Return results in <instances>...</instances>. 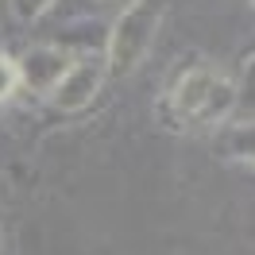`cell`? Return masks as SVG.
Returning a JSON list of instances; mask_svg holds the SVG:
<instances>
[{
	"label": "cell",
	"mask_w": 255,
	"mask_h": 255,
	"mask_svg": "<svg viewBox=\"0 0 255 255\" xmlns=\"http://www.w3.org/2000/svg\"><path fill=\"white\" fill-rule=\"evenodd\" d=\"M166 12H170V0H128L120 8L109 43H105V70L112 78H128L143 66V58L159 39Z\"/></svg>",
	"instance_id": "cell-2"
},
{
	"label": "cell",
	"mask_w": 255,
	"mask_h": 255,
	"mask_svg": "<svg viewBox=\"0 0 255 255\" xmlns=\"http://www.w3.org/2000/svg\"><path fill=\"white\" fill-rule=\"evenodd\" d=\"M248 4H252V8H255V0H248Z\"/></svg>",
	"instance_id": "cell-9"
},
{
	"label": "cell",
	"mask_w": 255,
	"mask_h": 255,
	"mask_svg": "<svg viewBox=\"0 0 255 255\" xmlns=\"http://www.w3.org/2000/svg\"><path fill=\"white\" fill-rule=\"evenodd\" d=\"M105 58H74L70 70L62 74V81L50 89V105L62 112H78L89 101H97L101 85H105Z\"/></svg>",
	"instance_id": "cell-3"
},
{
	"label": "cell",
	"mask_w": 255,
	"mask_h": 255,
	"mask_svg": "<svg viewBox=\"0 0 255 255\" xmlns=\"http://www.w3.org/2000/svg\"><path fill=\"white\" fill-rule=\"evenodd\" d=\"M16 93H19V66H16V58L0 54V105L12 101Z\"/></svg>",
	"instance_id": "cell-8"
},
{
	"label": "cell",
	"mask_w": 255,
	"mask_h": 255,
	"mask_svg": "<svg viewBox=\"0 0 255 255\" xmlns=\"http://www.w3.org/2000/svg\"><path fill=\"white\" fill-rule=\"evenodd\" d=\"M236 116L240 120H255V54L244 62L236 78Z\"/></svg>",
	"instance_id": "cell-6"
},
{
	"label": "cell",
	"mask_w": 255,
	"mask_h": 255,
	"mask_svg": "<svg viewBox=\"0 0 255 255\" xmlns=\"http://www.w3.org/2000/svg\"><path fill=\"white\" fill-rule=\"evenodd\" d=\"M232 116H236V81L213 62L186 66L159 97V120L170 131H217Z\"/></svg>",
	"instance_id": "cell-1"
},
{
	"label": "cell",
	"mask_w": 255,
	"mask_h": 255,
	"mask_svg": "<svg viewBox=\"0 0 255 255\" xmlns=\"http://www.w3.org/2000/svg\"><path fill=\"white\" fill-rule=\"evenodd\" d=\"M221 151L232 162H244V166H255V120H240L236 128L224 131Z\"/></svg>",
	"instance_id": "cell-5"
},
{
	"label": "cell",
	"mask_w": 255,
	"mask_h": 255,
	"mask_svg": "<svg viewBox=\"0 0 255 255\" xmlns=\"http://www.w3.org/2000/svg\"><path fill=\"white\" fill-rule=\"evenodd\" d=\"M54 8V0H8V12L16 23H35Z\"/></svg>",
	"instance_id": "cell-7"
},
{
	"label": "cell",
	"mask_w": 255,
	"mask_h": 255,
	"mask_svg": "<svg viewBox=\"0 0 255 255\" xmlns=\"http://www.w3.org/2000/svg\"><path fill=\"white\" fill-rule=\"evenodd\" d=\"M70 62H74V54L66 47H54V43L31 47L16 62L19 66V89H31L35 97H50V89L62 81V74L70 70Z\"/></svg>",
	"instance_id": "cell-4"
}]
</instances>
